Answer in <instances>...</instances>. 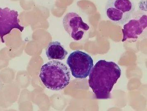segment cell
<instances>
[{
    "label": "cell",
    "instance_id": "5b68a950",
    "mask_svg": "<svg viewBox=\"0 0 147 111\" xmlns=\"http://www.w3.org/2000/svg\"><path fill=\"white\" fill-rule=\"evenodd\" d=\"M63 23L65 30L76 41L82 39L90 28L80 15L75 12L67 13L64 17Z\"/></svg>",
    "mask_w": 147,
    "mask_h": 111
},
{
    "label": "cell",
    "instance_id": "3957f363",
    "mask_svg": "<svg viewBox=\"0 0 147 111\" xmlns=\"http://www.w3.org/2000/svg\"><path fill=\"white\" fill-rule=\"evenodd\" d=\"M105 9L111 20L116 24L123 25L131 17L134 5L131 0H108Z\"/></svg>",
    "mask_w": 147,
    "mask_h": 111
},
{
    "label": "cell",
    "instance_id": "52a82bcc",
    "mask_svg": "<svg viewBox=\"0 0 147 111\" xmlns=\"http://www.w3.org/2000/svg\"><path fill=\"white\" fill-rule=\"evenodd\" d=\"M147 26L146 15H143L138 20H130L126 24L124 25L123 29V42H125L128 39H137L147 27Z\"/></svg>",
    "mask_w": 147,
    "mask_h": 111
},
{
    "label": "cell",
    "instance_id": "6da1fadb",
    "mask_svg": "<svg viewBox=\"0 0 147 111\" xmlns=\"http://www.w3.org/2000/svg\"><path fill=\"white\" fill-rule=\"evenodd\" d=\"M88 83L96 99L111 98V92L121 77V70L116 63L99 60L91 70Z\"/></svg>",
    "mask_w": 147,
    "mask_h": 111
},
{
    "label": "cell",
    "instance_id": "7a4b0ae2",
    "mask_svg": "<svg viewBox=\"0 0 147 111\" xmlns=\"http://www.w3.org/2000/svg\"><path fill=\"white\" fill-rule=\"evenodd\" d=\"M39 76L45 86L52 91L64 89L71 78L67 67L58 61H50L42 66Z\"/></svg>",
    "mask_w": 147,
    "mask_h": 111
},
{
    "label": "cell",
    "instance_id": "ba28073f",
    "mask_svg": "<svg viewBox=\"0 0 147 111\" xmlns=\"http://www.w3.org/2000/svg\"><path fill=\"white\" fill-rule=\"evenodd\" d=\"M46 54L49 60H63L67 55V51L60 42L49 43L46 50Z\"/></svg>",
    "mask_w": 147,
    "mask_h": 111
},
{
    "label": "cell",
    "instance_id": "8992f818",
    "mask_svg": "<svg viewBox=\"0 0 147 111\" xmlns=\"http://www.w3.org/2000/svg\"><path fill=\"white\" fill-rule=\"evenodd\" d=\"M18 12L11 10L8 7L0 8V37L2 43H4L3 37L10 33L14 29H18L21 32L24 27L19 24Z\"/></svg>",
    "mask_w": 147,
    "mask_h": 111
},
{
    "label": "cell",
    "instance_id": "277c9868",
    "mask_svg": "<svg viewBox=\"0 0 147 111\" xmlns=\"http://www.w3.org/2000/svg\"><path fill=\"white\" fill-rule=\"evenodd\" d=\"M67 63L74 77L84 78L89 75L93 67V61L90 55L77 50L71 53Z\"/></svg>",
    "mask_w": 147,
    "mask_h": 111
}]
</instances>
